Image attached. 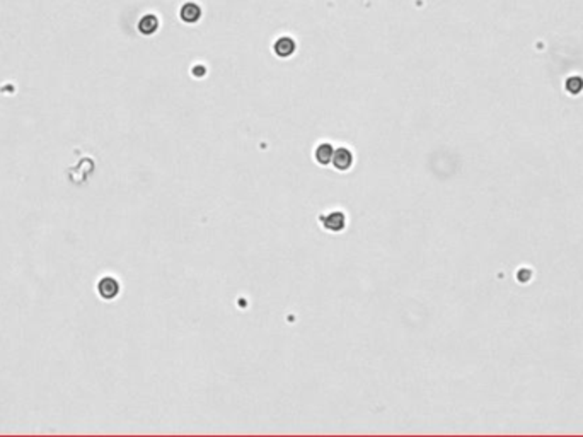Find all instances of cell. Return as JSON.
<instances>
[{"label":"cell","mask_w":583,"mask_h":437,"mask_svg":"<svg viewBox=\"0 0 583 437\" xmlns=\"http://www.w3.org/2000/svg\"><path fill=\"white\" fill-rule=\"evenodd\" d=\"M333 154H334V149L331 147L329 143H323V145H319V147H317L316 159H317V162H319V164L326 166V164H329V162L333 161Z\"/></svg>","instance_id":"obj_3"},{"label":"cell","mask_w":583,"mask_h":437,"mask_svg":"<svg viewBox=\"0 0 583 437\" xmlns=\"http://www.w3.org/2000/svg\"><path fill=\"white\" fill-rule=\"evenodd\" d=\"M157 29V19L154 16H147L140 21V31L145 33V35H150Z\"/></svg>","instance_id":"obj_7"},{"label":"cell","mask_w":583,"mask_h":437,"mask_svg":"<svg viewBox=\"0 0 583 437\" xmlns=\"http://www.w3.org/2000/svg\"><path fill=\"white\" fill-rule=\"evenodd\" d=\"M181 17L186 22H194L198 21L200 17V7H196L194 4H186L181 11Z\"/></svg>","instance_id":"obj_6"},{"label":"cell","mask_w":583,"mask_h":437,"mask_svg":"<svg viewBox=\"0 0 583 437\" xmlns=\"http://www.w3.org/2000/svg\"><path fill=\"white\" fill-rule=\"evenodd\" d=\"M293 48H295V45H293V41H292L290 38H281V39H278L276 45H274V52H276V55H280V56H288V55H292Z\"/></svg>","instance_id":"obj_4"},{"label":"cell","mask_w":583,"mask_h":437,"mask_svg":"<svg viewBox=\"0 0 583 437\" xmlns=\"http://www.w3.org/2000/svg\"><path fill=\"white\" fill-rule=\"evenodd\" d=\"M323 224L329 231H341L344 227V215L341 212H334L327 217H323Z\"/></svg>","instance_id":"obj_2"},{"label":"cell","mask_w":583,"mask_h":437,"mask_svg":"<svg viewBox=\"0 0 583 437\" xmlns=\"http://www.w3.org/2000/svg\"><path fill=\"white\" fill-rule=\"evenodd\" d=\"M351 162H353V156H351V152L348 151V149L341 147V149H336V151H334L333 164H334V168H336V169H340V171H346V169L351 166Z\"/></svg>","instance_id":"obj_1"},{"label":"cell","mask_w":583,"mask_h":437,"mask_svg":"<svg viewBox=\"0 0 583 437\" xmlns=\"http://www.w3.org/2000/svg\"><path fill=\"white\" fill-rule=\"evenodd\" d=\"M99 290H101V294L104 296V297H108V299L115 297V296L118 294V283L111 279H106L99 283Z\"/></svg>","instance_id":"obj_5"}]
</instances>
